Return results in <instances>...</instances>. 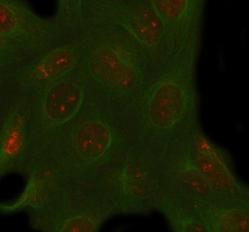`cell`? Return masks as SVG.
Listing matches in <instances>:
<instances>
[{
	"mask_svg": "<svg viewBox=\"0 0 249 232\" xmlns=\"http://www.w3.org/2000/svg\"><path fill=\"white\" fill-rule=\"evenodd\" d=\"M84 98L83 88L76 83H58L49 88L44 101V111L52 122L64 124L79 110Z\"/></svg>",
	"mask_w": 249,
	"mask_h": 232,
	"instance_id": "277c9868",
	"label": "cell"
},
{
	"mask_svg": "<svg viewBox=\"0 0 249 232\" xmlns=\"http://www.w3.org/2000/svg\"><path fill=\"white\" fill-rule=\"evenodd\" d=\"M21 27L19 14L14 7L1 1L0 9V34L1 36H9L15 34Z\"/></svg>",
	"mask_w": 249,
	"mask_h": 232,
	"instance_id": "9c48e42d",
	"label": "cell"
},
{
	"mask_svg": "<svg viewBox=\"0 0 249 232\" xmlns=\"http://www.w3.org/2000/svg\"><path fill=\"white\" fill-rule=\"evenodd\" d=\"M89 67L100 82L113 88H125L136 77L134 67L118 52L109 46H101L90 54Z\"/></svg>",
	"mask_w": 249,
	"mask_h": 232,
	"instance_id": "3957f363",
	"label": "cell"
},
{
	"mask_svg": "<svg viewBox=\"0 0 249 232\" xmlns=\"http://www.w3.org/2000/svg\"><path fill=\"white\" fill-rule=\"evenodd\" d=\"M188 67L164 80L149 100L147 116L152 125L160 130L180 127L194 112V72ZM194 114V113H193Z\"/></svg>",
	"mask_w": 249,
	"mask_h": 232,
	"instance_id": "6da1fadb",
	"label": "cell"
},
{
	"mask_svg": "<svg viewBox=\"0 0 249 232\" xmlns=\"http://www.w3.org/2000/svg\"><path fill=\"white\" fill-rule=\"evenodd\" d=\"M78 57L76 49L67 45L54 49L41 58L35 69L36 77L42 80L57 78L76 65Z\"/></svg>",
	"mask_w": 249,
	"mask_h": 232,
	"instance_id": "8992f818",
	"label": "cell"
},
{
	"mask_svg": "<svg viewBox=\"0 0 249 232\" xmlns=\"http://www.w3.org/2000/svg\"><path fill=\"white\" fill-rule=\"evenodd\" d=\"M112 133L104 123L91 121L80 126L75 133V149L84 161L98 159L108 150L111 145Z\"/></svg>",
	"mask_w": 249,
	"mask_h": 232,
	"instance_id": "5b68a950",
	"label": "cell"
},
{
	"mask_svg": "<svg viewBox=\"0 0 249 232\" xmlns=\"http://www.w3.org/2000/svg\"><path fill=\"white\" fill-rule=\"evenodd\" d=\"M190 158L215 191L233 194L239 190V184L231 171L225 155L199 132H196L192 141Z\"/></svg>",
	"mask_w": 249,
	"mask_h": 232,
	"instance_id": "7a4b0ae2",
	"label": "cell"
},
{
	"mask_svg": "<svg viewBox=\"0 0 249 232\" xmlns=\"http://www.w3.org/2000/svg\"><path fill=\"white\" fill-rule=\"evenodd\" d=\"M96 230V223L87 216H80L71 219L63 228L64 232H92Z\"/></svg>",
	"mask_w": 249,
	"mask_h": 232,
	"instance_id": "30bf717a",
	"label": "cell"
},
{
	"mask_svg": "<svg viewBox=\"0 0 249 232\" xmlns=\"http://www.w3.org/2000/svg\"><path fill=\"white\" fill-rule=\"evenodd\" d=\"M210 219L214 231H249V214L244 209L233 207L214 211Z\"/></svg>",
	"mask_w": 249,
	"mask_h": 232,
	"instance_id": "ba28073f",
	"label": "cell"
},
{
	"mask_svg": "<svg viewBox=\"0 0 249 232\" xmlns=\"http://www.w3.org/2000/svg\"><path fill=\"white\" fill-rule=\"evenodd\" d=\"M178 163V176L184 185L202 199H211L214 196L216 191L192 163L190 150L182 155Z\"/></svg>",
	"mask_w": 249,
	"mask_h": 232,
	"instance_id": "52a82bcc",
	"label": "cell"
}]
</instances>
